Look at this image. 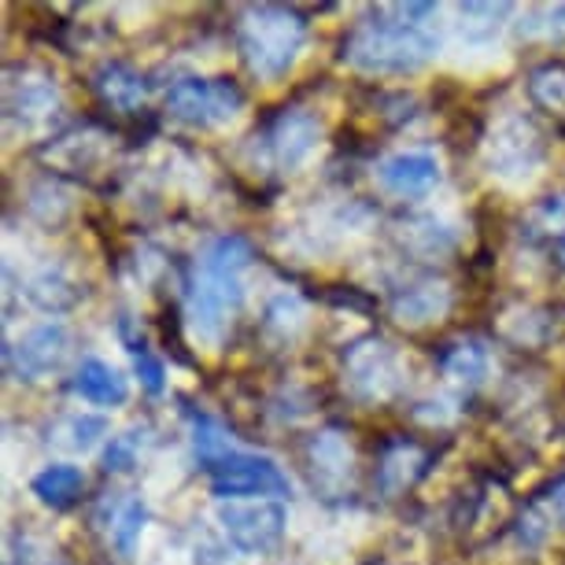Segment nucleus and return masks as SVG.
Here are the masks:
<instances>
[{
	"label": "nucleus",
	"mask_w": 565,
	"mask_h": 565,
	"mask_svg": "<svg viewBox=\"0 0 565 565\" xmlns=\"http://www.w3.org/2000/svg\"><path fill=\"white\" fill-rule=\"evenodd\" d=\"M252 259L255 252L241 233H222L196 255L185 292V322L196 344L215 348L230 333L233 315L244 303V270Z\"/></svg>",
	"instance_id": "nucleus-1"
},
{
	"label": "nucleus",
	"mask_w": 565,
	"mask_h": 565,
	"mask_svg": "<svg viewBox=\"0 0 565 565\" xmlns=\"http://www.w3.org/2000/svg\"><path fill=\"white\" fill-rule=\"evenodd\" d=\"M436 4H385L373 23H359L340 45V60L362 74H418L429 67L440 41L425 19Z\"/></svg>",
	"instance_id": "nucleus-2"
},
{
	"label": "nucleus",
	"mask_w": 565,
	"mask_h": 565,
	"mask_svg": "<svg viewBox=\"0 0 565 565\" xmlns=\"http://www.w3.org/2000/svg\"><path fill=\"white\" fill-rule=\"evenodd\" d=\"M237 45L248 71L259 82L285 78L307 45V19L296 8L255 4L244 8L237 23Z\"/></svg>",
	"instance_id": "nucleus-3"
},
{
	"label": "nucleus",
	"mask_w": 565,
	"mask_h": 565,
	"mask_svg": "<svg viewBox=\"0 0 565 565\" xmlns=\"http://www.w3.org/2000/svg\"><path fill=\"white\" fill-rule=\"evenodd\" d=\"M344 388L351 399L377 407V403L396 399L407 388V366L403 355L388 340L366 337L344 351Z\"/></svg>",
	"instance_id": "nucleus-4"
},
{
	"label": "nucleus",
	"mask_w": 565,
	"mask_h": 565,
	"mask_svg": "<svg viewBox=\"0 0 565 565\" xmlns=\"http://www.w3.org/2000/svg\"><path fill=\"white\" fill-rule=\"evenodd\" d=\"M244 111V93L230 78H185L170 85L167 115L193 130H218Z\"/></svg>",
	"instance_id": "nucleus-5"
},
{
	"label": "nucleus",
	"mask_w": 565,
	"mask_h": 565,
	"mask_svg": "<svg viewBox=\"0 0 565 565\" xmlns=\"http://www.w3.org/2000/svg\"><path fill=\"white\" fill-rule=\"evenodd\" d=\"M484 167L488 174L510 189L529 185L543 167V137L536 122L525 119V115L499 122L484 141Z\"/></svg>",
	"instance_id": "nucleus-6"
},
{
	"label": "nucleus",
	"mask_w": 565,
	"mask_h": 565,
	"mask_svg": "<svg viewBox=\"0 0 565 565\" xmlns=\"http://www.w3.org/2000/svg\"><path fill=\"white\" fill-rule=\"evenodd\" d=\"M281 499H233L218 507V525L241 554H270L285 536Z\"/></svg>",
	"instance_id": "nucleus-7"
},
{
	"label": "nucleus",
	"mask_w": 565,
	"mask_h": 565,
	"mask_svg": "<svg viewBox=\"0 0 565 565\" xmlns=\"http://www.w3.org/2000/svg\"><path fill=\"white\" fill-rule=\"evenodd\" d=\"M207 484L222 503L252 499V495H270V499L289 495V477L281 473V466L248 451H233L226 458H218L215 466H207Z\"/></svg>",
	"instance_id": "nucleus-8"
},
{
	"label": "nucleus",
	"mask_w": 565,
	"mask_h": 565,
	"mask_svg": "<svg viewBox=\"0 0 565 565\" xmlns=\"http://www.w3.org/2000/svg\"><path fill=\"white\" fill-rule=\"evenodd\" d=\"M259 141L266 148V156H270L274 170L292 174V170H300L318 152V145H322V122L307 108H285L274 115Z\"/></svg>",
	"instance_id": "nucleus-9"
},
{
	"label": "nucleus",
	"mask_w": 565,
	"mask_h": 565,
	"mask_svg": "<svg viewBox=\"0 0 565 565\" xmlns=\"http://www.w3.org/2000/svg\"><path fill=\"white\" fill-rule=\"evenodd\" d=\"M8 122H19L23 130H38L52 115L60 111V89L49 71L23 67L19 74H8Z\"/></svg>",
	"instance_id": "nucleus-10"
},
{
	"label": "nucleus",
	"mask_w": 565,
	"mask_h": 565,
	"mask_svg": "<svg viewBox=\"0 0 565 565\" xmlns=\"http://www.w3.org/2000/svg\"><path fill=\"white\" fill-rule=\"evenodd\" d=\"M67 351H71V329L63 322H41L34 329H26V333L19 337V344L8 348L4 355L15 366L19 377L41 381L63 366Z\"/></svg>",
	"instance_id": "nucleus-11"
},
{
	"label": "nucleus",
	"mask_w": 565,
	"mask_h": 565,
	"mask_svg": "<svg viewBox=\"0 0 565 565\" xmlns=\"http://www.w3.org/2000/svg\"><path fill=\"white\" fill-rule=\"evenodd\" d=\"M377 181L381 189L399 200H418L433 193L440 181V163L429 152H396L377 163Z\"/></svg>",
	"instance_id": "nucleus-12"
},
{
	"label": "nucleus",
	"mask_w": 565,
	"mask_h": 565,
	"mask_svg": "<svg viewBox=\"0 0 565 565\" xmlns=\"http://www.w3.org/2000/svg\"><path fill=\"white\" fill-rule=\"evenodd\" d=\"M447 311H451V289H447V281H436V277L414 281L392 296V318L411 329L440 322Z\"/></svg>",
	"instance_id": "nucleus-13"
},
{
	"label": "nucleus",
	"mask_w": 565,
	"mask_h": 565,
	"mask_svg": "<svg viewBox=\"0 0 565 565\" xmlns=\"http://www.w3.org/2000/svg\"><path fill=\"white\" fill-rule=\"evenodd\" d=\"M307 458H311L315 484L322 488V492L340 495L351 484V473H355V451H351V444L340 433H333V429L318 433L311 447H307Z\"/></svg>",
	"instance_id": "nucleus-14"
},
{
	"label": "nucleus",
	"mask_w": 565,
	"mask_h": 565,
	"mask_svg": "<svg viewBox=\"0 0 565 565\" xmlns=\"http://www.w3.org/2000/svg\"><path fill=\"white\" fill-rule=\"evenodd\" d=\"M74 396H82L85 403L93 407H122L130 399V385L111 362L104 359H85L78 370H74V381H71Z\"/></svg>",
	"instance_id": "nucleus-15"
},
{
	"label": "nucleus",
	"mask_w": 565,
	"mask_h": 565,
	"mask_svg": "<svg viewBox=\"0 0 565 565\" xmlns=\"http://www.w3.org/2000/svg\"><path fill=\"white\" fill-rule=\"evenodd\" d=\"M93 89L100 93V100L108 104V108H119V111H137L148 97L145 74L119 60L100 63L97 74H93Z\"/></svg>",
	"instance_id": "nucleus-16"
},
{
	"label": "nucleus",
	"mask_w": 565,
	"mask_h": 565,
	"mask_svg": "<svg viewBox=\"0 0 565 565\" xmlns=\"http://www.w3.org/2000/svg\"><path fill=\"white\" fill-rule=\"evenodd\" d=\"M440 370L455 381V385L481 388L484 377H488V370H492V355H488V348L481 344V340H473V337H469V340H455V344L444 348Z\"/></svg>",
	"instance_id": "nucleus-17"
},
{
	"label": "nucleus",
	"mask_w": 565,
	"mask_h": 565,
	"mask_svg": "<svg viewBox=\"0 0 565 565\" xmlns=\"http://www.w3.org/2000/svg\"><path fill=\"white\" fill-rule=\"evenodd\" d=\"M30 492H34L41 503L52 507V510H67V507L78 503L82 492H85V473L78 466H71V462L45 466L41 473H34Z\"/></svg>",
	"instance_id": "nucleus-18"
},
{
	"label": "nucleus",
	"mask_w": 565,
	"mask_h": 565,
	"mask_svg": "<svg viewBox=\"0 0 565 565\" xmlns=\"http://www.w3.org/2000/svg\"><path fill=\"white\" fill-rule=\"evenodd\" d=\"M23 292H26L30 303L41 307V311H49V315L67 311V307L78 303V285L71 281L63 266H41L38 274L26 277Z\"/></svg>",
	"instance_id": "nucleus-19"
},
{
	"label": "nucleus",
	"mask_w": 565,
	"mask_h": 565,
	"mask_svg": "<svg viewBox=\"0 0 565 565\" xmlns=\"http://www.w3.org/2000/svg\"><path fill=\"white\" fill-rule=\"evenodd\" d=\"M108 433V422L100 418V414H67V418H60L52 425V436L49 440L60 447V451H74V455H85L93 451V447L100 444V436Z\"/></svg>",
	"instance_id": "nucleus-20"
},
{
	"label": "nucleus",
	"mask_w": 565,
	"mask_h": 565,
	"mask_svg": "<svg viewBox=\"0 0 565 565\" xmlns=\"http://www.w3.org/2000/svg\"><path fill=\"white\" fill-rule=\"evenodd\" d=\"M145 521H148V507H145V499H141V495L122 499L119 510L111 514V521H108V536H111L115 551H119L122 558H130V554L137 551V540H141V532H145Z\"/></svg>",
	"instance_id": "nucleus-21"
},
{
	"label": "nucleus",
	"mask_w": 565,
	"mask_h": 565,
	"mask_svg": "<svg viewBox=\"0 0 565 565\" xmlns=\"http://www.w3.org/2000/svg\"><path fill=\"white\" fill-rule=\"evenodd\" d=\"M510 12H514L510 4H458V30H462L466 41L488 45L492 38H499V30H503V19Z\"/></svg>",
	"instance_id": "nucleus-22"
},
{
	"label": "nucleus",
	"mask_w": 565,
	"mask_h": 565,
	"mask_svg": "<svg viewBox=\"0 0 565 565\" xmlns=\"http://www.w3.org/2000/svg\"><path fill=\"white\" fill-rule=\"evenodd\" d=\"M422 462H425V455L414 444H396L381 458V488H385L388 495L403 492V488L422 473Z\"/></svg>",
	"instance_id": "nucleus-23"
},
{
	"label": "nucleus",
	"mask_w": 565,
	"mask_h": 565,
	"mask_svg": "<svg viewBox=\"0 0 565 565\" xmlns=\"http://www.w3.org/2000/svg\"><path fill=\"white\" fill-rule=\"evenodd\" d=\"M529 93L540 108H547L554 115H565V60L543 63L529 74Z\"/></svg>",
	"instance_id": "nucleus-24"
},
{
	"label": "nucleus",
	"mask_w": 565,
	"mask_h": 565,
	"mask_svg": "<svg viewBox=\"0 0 565 565\" xmlns=\"http://www.w3.org/2000/svg\"><path fill=\"white\" fill-rule=\"evenodd\" d=\"M189 422H193L196 458H204V466H215L218 458L233 455V436L226 433V425L207 418V414H193V411H189Z\"/></svg>",
	"instance_id": "nucleus-25"
},
{
	"label": "nucleus",
	"mask_w": 565,
	"mask_h": 565,
	"mask_svg": "<svg viewBox=\"0 0 565 565\" xmlns=\"http://www.w3.org/2000/svg\"><path fill=\"white\" fill-rule=\"evenodd\" d=\"M303 326H307V303L300 300V296L296 292L274 296L270 307H266V329L277 333L281 340H289V337L300 333Z\"/></svg>",
	"instance_id": "nucleus-26"
},
{
	"label": "nucleus",
	"mask_w": 565,
	"mask_h": 565,
	"mask_svg": "<svg viewBox=\"0 0 565 565\" xmlns=\"http://www.w3.org/2000/svg\"><path fill=\"white\" fill-rule=\"evenodd\" d=\"M403 237L422 255H444L455 248V233L436 218H411L407 226H403Z\"/></svg>",
	"instance_id": "nucleus-27"
},
{
	"label": "nucleus",
	"mask_w": 565,
	"mask_h": 565,
	"mask_svg": "<svg viewBox=\"0 0 565 565\" xmlns=\"http://www.w3.org/2000/svg\"><path fill=\"white\" fill-rule=\"evenodd\" d=\"M126 351L134 355V370H137V377H141V385L152 392V396H159V392L167 388V370H163V362H159L152 355V348L145 344V340H134V337H126Z\"/></svg>",
	"instance_id": "nucleus-28"
},
{
	"label": "nucleus",
	"mask_w": 565,
	"mask_h": 565,
	"mask_svg": "<svg viewBox=\"0 0 565 565\" xmlns=\"http://www.w3.org/2000/svg\"><path fill=\"white\" fill-rule=\"evenodd\" d=\"M145 444H148L145 429H130L122 436H111L108 451H104V469H108V473H122V469H130L137 462V455L145 451Z\"/></svg>",
	"instance_id": "nucleus-29"
},
{
	"label": "nucleus",
	"mask_w": 565,
	"mask_h": 565,
	"mask_svg": "<svg viewBox=\"0 0 565 565\" xmlns=\"http://www.w3.org/2000/svg\"><path fill=\"white\" fill-rule=\"evenodd\" d=\"M529 218H532V230H540L543 237H565V193L540 200Z\"/></svg>",
	"instance_id": "nucleus-30"
},
{
	"label": "nucleus",
	"mask_w": 565,
	"mask_h": 565,
	"mask_svg": "<svg viewBox=\"0 0 565 565\" xmlns=\"http://www.w3.org/2000/svg\"><path fill=\"white\" fill-rule=\"evenodd\" d=\"M529 38H547V41H565V4L554 8H536L532 12V23L521 26Z\"/></svg>",
	"instance_id": "nucleus-31"
},
{
	"label": "nucleus",
	"mask_w": 565,
	"mask_h": 565,
	"mask_svg": "<svg viewBox=\"0 0 565 565\" xmlns=\"http://www.w3.org/2000/svg\"><path fill=\"white\" fill-rule=\"evenodd\" d=\"M551 514L558 518V521H565V481L554 488V499H551Z\"/></svg>",
	"instance_id": "nucleus-32"
},
{
	"label": "nucleus",
	"mask_w": 565,
	"mask_h": 565,
	"mask_svg": "<svg viewBox=\"0 0 565 565\" xmlns=\"http://www.w3.org/2000/svg\"><path fill=\"white\" fill-rule=\"evenodd\" d=\"M558 263L565 266V244H562V248H558Z\"/></svg>",
	"instance_id": "nucleus-33"
}]
</instances>
